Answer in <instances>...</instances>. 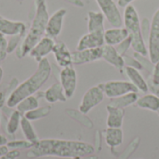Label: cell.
<instances>
[{
  "label": "cell",
  "instance_id": "1",
  "mask_svg": "<svg viewBox=\"0 0 159 159\" xmlns=\"http://www.w3.org/2000/svg\"><path fill=\"white\" fill-rule=\"evenodd\" d=\"M95 152L92 144L78 141H66L59 139H44L35 143L27 153L30 158L42 157H58L73 158L75 157H87Z\"/></svg>",
  "mask_w": 159,
  "mask_h": 159
},
{
  "label": "cell",
  "instance_id": "2",
  "mask_svg": "<svg viewBox=\"0 0 159 159\" xmlns=\"http://www.w3.org/2000/svg\"><path fill=\"white\" fill-rule=\"evenodd\" d=\"M51 75V65L47 58L42 59L38 64L36 71L22 83L18 85L12 90L7 99V106L14 108L17 104L28 96L34 95L39 89L48 81Z\"/></svg>",
  "mask_w": 159,
  "mask_h": 159
},
{
  "label": "cell",
  "instance_id": "3",
  "mask_svg": "<svg viewBox=\"0 0 159 159\" xmlns=\"http://www.w3.org/2000/svg\"><path fill=\"white\" fill-rule=\"evenodd\" d=\"M49 15L48 12L46 0H35V13L32 20L30 29L25 34L20 46L17 48V57L19 59L25 57L32 48L46 34V26Z\"/></svg>",
  "mask_w": 159,
  "mask_h": 159
},
{
  "label": "cell",
  "instance_id": "4",
  "mask_svg": "<svg viewBox=\"0 0 159 159\" xmlns=\"http://www.w3.org/2000/svg\"><path fill=\"white\" fill-rule=\"evenodd\" d=\"M123 24L131 37V48L136 53L143 56L148 55V48L141 30V20L135 7L131 4L125 7L123 14Z\"/></svg>",
  "mask_w": 159,
  "mask_h": 159
},
{
  "label": "cell",
  "instance_id": "5",
  "mask_svg": "<svg viewBox=\"0 0 159 159\" xmlns=\"http://www.w3.org/2000/svg\"><path fill=\"white\" fill-rule=\"evenodd\" d=\"M105 97L103 89L102 84L94 86L89 89L86 93L83 95L80 105H79V112L83 115L88 114L91 111L94 107L103 102Z\"/></svg>",
  "mask_w": 159,
  "mask_h": 159
},
{
  "label": "cell",
  "instance_id": "6",
  "mask_svg": "<svg viewBox=\"0 0 159 159\" xmlns=\"http://www.w3.org/2000/svg\"><path fill=\"white\" fill-rule=\"evenodd\" d=\"M148 55L152 63L159 61V7L155 12L148 38Z\"/></svg>",
  "mask_w": 159,
  "mask_h": 159
},
{
  "label": "cell",
  "instance_id": "7",
  "mask_svg": "<svg viewBox=\"0 0 159 159\" xmlns=\"http://www.w3.org/2000/svg\"><path fill=\"white\" fill-rule=\"evenodd\" d=\"M104 94L106 97L113 99L129 92H138L139 89L129 81L111 80L105 83H102Z\"/></svg>",
  "mask_w": 159,
  "mask_h": 159
},
{
  "label": "cell",
  "instance_id": "8",
  "mask_svg": "<svg viewBox=\"0 0 159 159\" xmlns=\"http://www.w3.org/2000/svg\"><path fill=\"white\" fill-rule=\"evenodd\" d=\"M107 21L113 27H122L123 17L115 0H95Z\"/></svg>",
  "mask_w": 159,
  "mask_h": 159
},
{
  "label": "cell",
  "instance_id": "9",
  "mask_svg": "<svg viewBox=\"0 0 159 159\" xmlns=\"http://www.w3.org/2000/svg\"><path fill=\"white\" fill-rule=\"evenodd\" d=\"M60 83L61 84L65 96L67 99H71L77 87V74L72 66L62 68L60 73Z\"/></svg>",
  "mask_w": 159,
  "mask_h": 159
},
{
  "label": "cell",
  "instance_id": "10",
  "mask_svg": "<svg viewBox=\"0 0 159 159\" xmlns=\"http://www.w3.org/2000/svg\"><path fill=\"white\" fill-rule=\"evenodd\" d=\"M67 14L65 8H60L56 10L51 16H49L47 26H46V35L55 39L58 37L62 30L63 20Z\"/></svg>",
  "mask_w": 159,
  "mask_h": 159
},
{
  "label": "cell",
  "instance_id": "11",
  "mask_svg": "<svg viewBox=\"0 0 159 159\" xmlns=\"http://www.w3.org/2000/svg\"><path fill=\"white\" fill-rule=\"evenodd\" d=\"M102 57V47L96 48H88L75 50L72 52V61L75 65H82L101 60Z\"/></svg>",
  "mask_w": 159,
  "mask_h": 159
},
{
  "label": "cell",
  "instance_id": "12",
  "mask_svg": "<svg viewBox=\"0 0 159 159\" xmlns=\"http://www.w3.org/2000/svg\"><path fill=\"white\" fill-rule=\"evenodd\" d=\"M105 45L104 32H93L84 34L78 41L76 50L102 48Z\"/></svg>",
  "mask_w": 159,
  "mask_h": 159
},
{
  "label": "cell",
  "instance_id": "13",
  "mask_svg": "<svg viewBox=\"0 0 159 159\" xmlns=\"http://www.w3.org/2000/svg\"><path fill=\"white\" fill-rule=\"evenodd\" d=\"M55 43L56 42L54 41L53 38L45 35L32 48V50L29 52V55L32 58H34L35 60V61H37V63H38L42 59L46 58L47 55H48L50 52H52Z\"/></svg>",
  "mask_w": 159,
  "mask_h": 159
},
{
  "label": "cell",
  "instance_id": "14",
  "mask_svg": "<svg viewBox=\"0 0 159 159\" xmlns=\"http://www.w3.org/2000/svg\"><path fill=\"white\" fill-rule=\"evenodd\" d=\"M0 33L7 36L23 35L26 34V24L22 21L10 20L0 16Z\"/></svg>",
  "mask_w": 159,
  "mask_h": 159
},
{
  "label": "cell",
  "instance_id": "15",
  "mask_svg": "<svg viewBox=\"0 0 159 159\" xmlns=\"http://www.w3.org/2000/svg\"><path fill=\"white\" fill-rule=\"evenodd\" d=\"M52 53L54 55V58H55L57 63L61 67L65 68L68 66H72V64H73L72 52H70V50L68 49L65 43H63L62 41L56 42L54 45Z\"/></svg>",
  "mask_w": 159,
  "mask_h": 159
},
{
  "label": "cell",
  "instance_id": "16",
  "mask_svg": "<svg viewBox=\"0 0 159 159\" xmlns=\"http://www.w3.org/2000/svg\"><path fill=\"white\" fill-rule=\"evenodd\" d=\"M102 60L107 63L113 65L118 70H122L125 67V60L122 55H120L114 46L104 45L102 47Z\"/></svg>",
  "mask_w": 159,
  "mask_h": 159
},
{
  "label": "cell",
  "instance_id": "17",
  "mask_svg": "<svg viewBox=\"0 0 159 159\" xmlns=\"http://www.w3.org/2000/svg\"><path fill=\"white\" fill-rule=\"evenodd\" d=\"M129 32L125 27H113L104 31V41L106 45L116 46L129 37Z\"/></svg>",
  "mask_w": 159,
  "mask_h": 159
},
{
  "label": "cell",
  "instance_id": "18",
  "mask_svg": "<svg viewBox=\"0 0 159 159\" xmlns=\"http://www.w3.org/2000/svg\"><path fill=\"white\" fill-rule=\"evenodd\" d=\"M125 74L128 76V78L130 80V82L142 92H148L149 88L147 81L144 79V77L142 75V74L139 72L138 69H135L130 66H125Z\"/></svg>",
  "mask_w": 159,
  "mask_h": 159
},
{
  "label": "cell",
  "instance_id": "19",
  "mask_svg": "<svg viewBox=\"0 0 159 159\" xmlns=\"http://www.w3.org/2000/svg\"><path fill=\"white\" fill-rule=\"evenodd\" d=\"M108 116L106 124L108 128H121L123 125V120L125 116V110L123 108L112 106L110 104L106 107Z\"/></svg>",
  "mask_w": 159,
  "mask_h": 159
},
{
  "label": "cell",
  "instance_id": "20",
  "mask_svg": "<svg viewBox=\"0 0 159 159\" xmlns=\"http://www.w3.org/2000/svg\"><path fill=\"white\" fill-rule=\"evenodd\" d=\"M44 98L49 103H55L57 102H64L67 100L61 83H54L52 86L47 89L44 91Z\"/></svg>",
  "mask_w": 159,
  "mask_h": 159
},
{
  "label": "cell",
  "instance_id": "21",
  "mask_svg": "<svg viewBox=\"0 0 159 159\" xmlns=\"http://www.w3.org/2000/svg\"><path fill=\"white\" fill-rule=\"evenodd\" d=\"M104 20L105 17L103 13L98 11L88 12V30L89 33L93 32H104Z\"/></svg>",
  "mask_w": 159,
  "mask_h": 159
},
{
  "label": "cell",
  "instance_id": "22",
  "mask_svg": "<svg viewBox=\"0 0 159 159\" xmlns=\"http://www.w3.org/2000/svg\"><path fill=\"white\" fill-rule=\"evenodd\" d=\"M124 140V133L121 128H108L105 130V143L114 149L122 144Z\"/></svg>",
  "mask_w": 159,
  "mask_h": 159
},
{
  "label": "cell",
  "instance_id": "23",
  "mask_svg": "<svg viewBox=\"0 0 159 159\" xmlns=\"http://www.w3.org/2000/svg\"><path fill=\"white\" fill-rule=\"evenodd\" d=\"M136 104L139 108L150 110L153 112L159 111V98L154 94H146L143 97H140Z\"/></svg>",
  "mask_w": 159,
  "mask_h": 159
},
{
  "label": "cell",
  "instance_id": "24",
  "mask_svg": "<svg viewBox=\"0 0 159 159\" xmlns=\"http://www.w3.org/2000/svg\"><path fill=\"white\" fill-rule=\"evenodd\" d=\"M138 99H139V96H138L137 92H129V93H127L125 95L111 99L109 104L112 106H116V107H119V108L124 109L129 105L136 103Z\"/></svg>",
  "mask_w": 159,
  "mask_h": 159
},
{
  "label": "cell",
  "instance_id": "25",
  "mask_svg": "<svg viewBox=\"0 0 159 159\" xmlns=\"http://www.w3.org/2000/svg\"><path fill=\"white\" fill-rule=\"evenodd\" d=\"M20 129H21V131H22L23 136L26 139V141L32 143L33 144H34L35 143H37L39 141L37 134H36L33 125L31 124V121L28 120L24 116H22L21 119H20Z\"/></svg>",
  "mask_w": 159,
  "mask_h": 159
},
{
  "label": "cell",
  "instance_id": "26",
  "mask_svg": "<svg viewBox=\"0 0 159 159\" xmlns=\"http://www.w3.org/2000/svg\"><path fill=\"white\" fill-rule=\"evenodd\" d=\"M38 100L39 99L35 95L28 96L17 104L16 110L19 111L22 116H24L27 112L32 111L38 107V105H39Z\"/></svg>",
  "mask_w": 159,
  "mask_h": 159
},
{
  "label": "cell",
  "instance_id": "27",
  "mask_svg": "<svg viewBox=\"0 0 159 159\" xmlns=\"http://www.w3.org/2000/svg\"><path fill=\"white\" fill-rule=\"evenodd\" d=\"M21 116H22V115L17 110L12 112V114L10 115V116L8 118V121L7 123L6 130H7V134L14 135L17 132V130L19 129V127L20 126Z\"/></svg>",
  "mask_w": 159,
  "mask_h": 159
},
{
  "label": "cell",
  "instance_id": "28",
  "mask_svg": "<svg viewBox=\"0 0 159 159\" xmlns=\"http://www.w3.org/2000/svg\"><path fill=\"white\" fill-rule=\"evenodd\" d=\"M50 112H51V106L47 105L43 107H37L32 111H29L24 115V116L30 121H34L46 117L47 116L49 115Z\"/></svg>",
  "mask_w": 159,
  "mask_h": 159
},
{
  "label": "cell",
  "instance_id": "29",
  "mask_svg": "<svg viewBox=\"0 0 159 159\" xmlns=\"http://www.w3.org/2000/svg\"><path fill=\"white\" fill-rule=\"evenodd\" d=\"M33 143L28 141H12L8 142L7 143V146L8 149H15V150H20V149H30L33 147Z\"/></svg>",
  "mask_w": 159,
  "mask_h": 159
},
{
  "label": "cell",
  "instance_id": "30",
  "mask_svg": "<svg viewBox=\"0 0 159 159\" xmlns=\"http://www.w3.org/2000/svg\"><path fill=\"white\" fill-rule=\"evenodd\" d=\"M131 42H132L131 37L129 35V37H127L125 40H123V41H122L121 43H119L118 45H116V49L117 50V52H118L120 55L124 56V55H126V53L128 52V50H129V48L131 47Z\"/></svg>",
  "mask_w": 159,
  "mask_h": 159
},
{
  "label": "cell",
  "instance_id": "31",
  "mask_svg": "<svg viewBox=\"0 0 159 159\" xmlns=\"http://www.w3.org/2000/svg\"><path fill=\"white\" fill-rule=\"evenodd\" d=\"M23 38V35H14V36H10V38L7 40V53H11L13 52L15 49L18 48L19 44L20 42V40Z\"/></svg>",
  "mask_w": 159,
  "mask_h": 159
},
{
  "label": "cell",
  "instance_id": "32",
  "mask_svg": "<svg viewBox=\"0 0 159 159\" xmlns=\"http://www.w3.org/2000/svg\"><path fill=\"white\" fill-rule=\"evenodd\" d=\"M7 39L0 33V63L7 58Z\"/></svg>",
  "mask_w": 159,
  "mask_h": 159
},
{
  "label": "cell",
  "instance_id": "33",
  "mask_svg": "<svg viewBox=\"0 0 159 159\" xmlns=\"http://www.w3.org/2000/svg\"><path fill=\"white\" fill-rule=\"evenodd\" d=\"M141 30L144 40H148L150 30H151V21L148 18H143L141 21Z\"/></svg>",
  "mask_w": 159,
  "mask_h": 159
},
{
  "label": "cell",
  "instance_id": "34",
  "mask_svg": "<svg viewBox=\"0 0 159 159\" xmlns=\"http://www.w3.org/2000/svg\"><path fill=\"white\" fill-rule=\"evenodd\" d=\"M124 60H125V64H127V66H130V67H133L135 69H138V70H142L143 69V65L140 63V61L134 57H129L127 55H124Z\"/></svg>",
  "mask_w": 159,
  "mask_h": 159
},
{
  "label": "cell",
  "instance_id": "35",
  "mask_svg": "<svg viewBox=\"0 0 159 159\" xmlns=\"http://www.w3.org/2000/svg\"><path fill=\"white\" fill-rule=\"evenodd\" d=\"M20 155V150H9L7 153H6L5 155H3L2 157H0V159H17Z\"/></svg>",
  "mask_w": 159,
  "mask_h": 159
},
{
  "label": "cell",
  "instance_id": "36",
  "mask_svg": "<svg viewBox=\"0 0 159 159\" xmlns=\"http://www.w3.org/2000/svg\"><path fill=\"white\" fill-rule=\"evenodd\" d=\"M151 81L154 84H159V61L155 63L154 70H153V76Z\"/></svg>",
  "mask_w": 159,
  "mask_h": 159
},
{
  "label": "cell",
  "instance_id": "37",
  "mask_svg": "<svg viewBox=\"0 0 159 159\" xmlns=\"http://www.w3.org/2000/svg\"><path fill=\"white\" fill-rule=\"evenodd\" d=\"M147 84H148L149 91H151L152 94L156 95L157 97L159 98V84H154L151 80H149L147 82Z\"/></svg>",
  "mask_w": 159,
  "mask_h": 159
},
{
  "label": "cell",
  "instance_id": "38",
  "mask_svg": "<svg viewBox=\"0 0 159 159\" xmlns=\"http://www.w3.org/2000/svg\"><path fill=\"white\" fill-rule=\"evenodd\" d=\"M134 0H117V5L119 7H127L128 5L131 4V2H133Z\"/></svg>",
  "mask_w": 159,
  "mask_h": 159
},
{
  "label": "cell",
  "instance_id": "39",
  "mask_svg": "<svg viewBox=\"0 0 159 159\" xmlns=\"http://www.w3.org/2000/svg\"><path fill=\"white\" fill-rule=\"evenodd\" d=\"M66 1L77 7H84V2L82 0H66Z\"/></svg>",
  "mask_w": 159,
  "mask_h": 159
},
{
  "label": "cell",
  "instance_id": "40",
  "mask_svg": "<svg viewBox=\"0 0 159 159\" xmlns=\"http://www.w3.org/2000/svg\"><path fill=\"white\" fill-rule=\"evenodd\" d=\"M8 151H9V149H8V147L7 145H1L0 146V157H2L3 155H5Z\"/></svg>",
  "mask_w": 159,
  "mask_h": 159
},
{
  "label": "cell",
  "instance_id": "41",
  "mask_svg": "<svg viewBox=\"0 0 159 159\" xmlns=\"http://www.w3.org/2000/svg\"><path fill=\"white\" fill-rule=\"evenodd\" d=\"M7 138H6L4 135L0 134V146H1V145H7Z\"/></svg>",
  "mask_w": 159,
  "mask_h": 159
},
{
  "label": "cell",
  "instance_id": "42",
  "mask_svg": "<svg viewBox=\"0 0 159 159\" xmlns=\"http://www.w3.org/2000/svg\"><path fill=\"white\" fill-rule=\"evenodd\" d=\"M3 74H4L3 69H2V67L0 66V84H1V81H2V79H3Z\"/></svg>",
  "mask_w": 159,
  "mask_h": 159
},
{
  "label": "cell",
  "instance_id": "43",
  "mask_svg": "<svg viewBox=\"0 0 159 159\" xmlns=\"http://www.w3.org/2000/svg\"><path fill=\"white\" fill-rule=\"evenodd\" d=\"M17 1H18V2H20V3H22V2H23L24 0H17Z\"/></svg>",
  "mask_w": 159,
  "mask_h": 159
}]
</instances>
